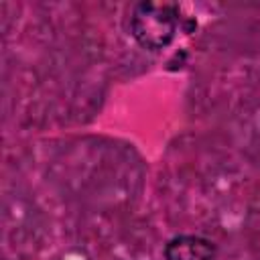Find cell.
<instances>
[{"label":"cell","instance_id":"obj_1","mask_svg":"<svg viewBox=\"0 0 260 260\" xmlns=\"http://www.w3.org/2000/svg\"><path fill=\"white\" fill-rule=\"evenodd\" d=\"M177 8L171 4L140 2L130 16V32L136 43L148 51H160L169 47L177 35Z\"/></svg>","mask_w":260,"mask_h":260},{"label":"cell","instance_id":"obj_2","mask_svg":"<svg viewBox=\"0 0 260 260\" xmlns=\"http://www.w3.org/2000/svg\"><path fill=\"white\" fill-rule=\"evenodd\" d=\"M215 246L201 236H177L165 246V260H213Z\"/></svg>","mask_w":260,"mask_h":260}]
</instances>
